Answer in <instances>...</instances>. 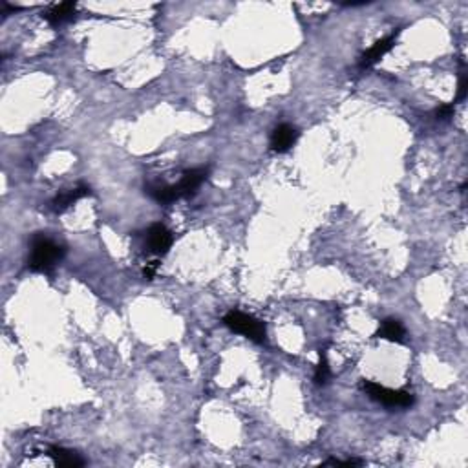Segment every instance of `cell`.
Segmentation results:
<instances>
[{
	"mask_svg": "<svg viewBox=\"0 0 468 468\" xmlns=\"http://www.w3.org/2000/svg\"><path fill=\"white\" fill-rule=\"evenodd\" d=\"M66 254L64 245L57 243L44 232H37L31 238V251L28 258V269L33 272H50Z\"/></svg>",
	"mask_w": 468,
	"mask_h": 468,
	"instance_id": "6da1fadb",
	"label": "cell"
},
{
	"mask_svg": "<svg viewBox=\"0 0 468 468\" xmlns=\"http://www.w3.org/2000/svg\"><path fill=\"white\" fill-rule=\"evenodd\" d=\"M223 324H225L229 329H232L234 333H240L245 338L252 340L257 344L266 343L267 331L266 324L262 320H258L252 315H247V313L238 311V309H232L223 317Z\"/></svg>",
	"mask_w": 468,
	"mask_h": 468,
	"instance_id": "7a4b0ae2",
	"label": "cell"
},
{
	"mask_svg": "<svg viewBox=\"0 0 468 468\" xmlns=\"http://www.w3.org/2000/svg\"><path fill=\"white\" fill-rule=\"evenodd\" d=\"M363 388L364 392L370 395V399L377 401L386 408H410L415 403V397L412 393L404 392V390H390V388L373 383V381H364Z\"/></svg>",
	"mask_w": 468,
	"mask_h": 468,
	"instance_id": "3957f363",
	"label": "cell"
},
{
	"mask_svg": "<svg viewBox=\"0 0 468 468\" xmlns=\"http://www.w3.org/2000/svg\"><path fill=\"white\" fill-rule=\"evenodd\" d=\"M172 243H174V234L163 223H154V225L148 227V231H146V249L152 254H157V257L166 254Z\"/></svg>",
	"mask_w": 468,
	"mask_h": 468,
	"instance_id": "277c9868",
	"label": "cell"
},
{
	"mask_svg": "<svg viewBox=\"0 0 468 468\" xmlns=\"http://www.w3.org/2000/svg\"><path fill=\"white\" fill-rule=\"evenodd\" d=\"M207 177H209V166H196V168H191V171L183 172L182 180L174 185L177 200L196 194V191L202 187V183L205 182Z\"/></svg>",
	"mask_w": 468,
	"mask_h": 468,
	"instance_id": "5b68a950",
	"label": "cell"
},
{
	"mask_svg": "<svg viewBox=\"0 0 468 468\" xmlns=\"http://www.w3.org/2000/svg\"><path fill=\"white\" fill-rule=\"evenodd\" d=\"M395 41H397V35H388L384 37V39H381V41L375 42L370 50H366L363 55H361V59H358V68H361V70H367V68H372V66L377 64V62L386 55L388 51L395 46Z\"/></svg>",
	"mask_w": 468,
	"mask_h": 468,
	"instance_id": "8992f818",
	"label": "cell"
},
{
	"mask_svg": "<svg viewBox=\"0 0 468 468\" xmlns=\"http://www.w3.org/2000/svg\"><path fill=\"white\" fill-rule=\"evenodd\" d=\"M298 139V130L289 123L278 125L271 134V150L287 152Z\"/></svg>",
	"mask_w": 468,
	"mask_h": 468,
	"instance_id": "52a82bcc",
	"label": "cell"
},
{
	"mask_svg": "<svg viewBox=\"0 0 468 468\" xmlns=\"http://www.w3.org/2000/svg\"><path fill=\"white\" fill-rule=\"evenodd\" d=\"M90 194H92L90 187L77 185V187H73V189H70V191L57 194V196L51 200V209H53L55 212H62V211H66L68 207L73 205V203L79 202V200H83V198L90 196Z\"/></svg>",
	"mask_w": 468,
	"mask_h": 468,
	"instance_id": "ba28073f",
	"label": "cell"
},
{
	"mask_svg": "<svg viewBox=\"0 0 468 468\" xmlns=\"http://www.w3.org/2000/svg\"><path fill=\"white\" fill-rule=\"evenodd\" d=\"M77 4L76 2H61V4L51 6L50 10L42 13V19H44L48 24L51 26H61L64 22H70L73 17H76Z\"/></svg>",
	"mask_w": 468,
	"mask_h": 468,
	"instance_id": "9c48e42d",
	"label": "cell"
},
{
	"mask_svg": "<svg viewBox=\"0 0 468 468\" xmlns=\"http://www.w3.org/2000/svg\"><path fill=\"white\" fill-rule=\"evenodd\" d=\"M48 456L53 459V463H55L57 467L61 468L85 467V459H83L77 452H73V450H68V448L51 447L50 450H48Z\"/></svg>",
	"mask_w": 468,
	"mask_h": 468,
	"instance_id": "30bf717a",
	"label": "cell"
},
{
	"mask_svg": "<svg viewBox=\"0 0 468 468\" xmlns=\"http://www.w3.org/2000/svg\"><path fill=\"white\" fill-rule=\"evenodd\" d=\"M404 326L395 318H386L383 320L381 327H379V331L375 337L384 338V340H390V343H403L404 338Z\"/></svg>",
	"mask_w": 468,
	"mask_h": 468,
	"instance_id": "8fae6325",
	"label": "cell"
},
{
	"mask_svg": "<svg viewBox=\"0 0 468 468\" xmlns=\"http://www.w3.org/2000/svg\"><path fill=\"white\" fill-rule=\"evenodd\" d=\"M329 364H327V358L322 352H320V363L317 364V370H315V383L318 386H324L327 383V379H329Z\"/></svg>",
	"mask_w": 468,
	"mask_h": 468,
	"instance_id": "7c38bea8",
	"label": "cell"
},
{
	"mask_svg": "<svg viewBox=\"0 0 468 468\" xmlns=\"http://www.w3.org/2000/svg\"><path fill=\"white\" fill-rule=\"evenodd\" d=\"M468 94V73L467 71H461L459 76V86H458V96H456V101H465V97Z\"/></svg>",
	"mask_w": 468,
	"mask_h": 468,
	"instance_id": "4fadbf2b",
	"label": "cell"
},
{
	"mask_svg": "<svg viewBox=\"0 0 468 468\" xmlns=\"http://www.w3.org/2000/svg\"><path fill=\"white\" fill-rule=\"evenodd\" d=\"M433 114H435V117H437V119L444 121V119H448V117H452L453 105H441L437 110L433 112Z\"/></svg>",
	"mask_w": 468,
	"mask_h": 468,
	"instance_id": "5bb4252c",
	"label": "cell"
},
{
	"mask_svg": "<svg viewBox=\"0 0 468 468\" xmlns=\"http://www.w3.org/2000/svg\"><path fill=\"white\" fill-rule=\"evenodd\" d=\"M156 269H157V262L148 263V266H146L145 269H143V277L148 278V280H152V277L156 275Z\"/></svg>",
	"mask_w": 468,
	"mask_h": 468,
	"instance_id": "9a60e30c",
	"label": "cell"
}]
</instances>
